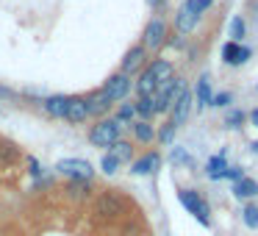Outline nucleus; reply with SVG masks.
<instances>
[{"label": "nucleus", "instance_id": "obj_1", "mask_svg": "<svg viewBox=\"0 0 258 236\" xmlns=\"http://www.w3.org/2000/svg\"><path fill=\"white\" fill-rule=\"evenodd\" d=\"M167 78H172V64H169L167 58H156L150 67H145V73L139 75V81H136L139 97H153L156 89H158V84H164Z\"/></svg>", "mask_w": 258, "mask_h": 236}, {"label": "nucleus", "instance_id": "obj_2", "mask_svg": "<svg viewBox=\"0 0 258 236\" xmlns=\"http://www.w3.org/2000/svg\"><path fill=\"white\" fill-rule=\"evenodd\" d=\"M186 89V84L180 78H167L164 84H158V89H156V95H153V106H156V114H164V111H169L172 108V103L178 100V95Z\"/></svg>", "mask_w": 258, "mask_h": 236}, {"label": "nucleus", "instance_id": "obj_3", "mask_svg": "<svg viewBox=\"0 0 258 236\" xmlns=\"http://www.w3.org/2000/svg\"><path fill=\"white\" fill-rule=\"evenodd\" d=\"M119 131H122V125L117 120H100L89 131V142L95 147H111L114 142H119Z\"/></svg>", "mask_w": 258, "mask_h": 236}, {"label": "nucleus", "instance_id": "obj_4", "mask_svg": "<svg viewBox=\"0 0 258 236\" xmlns=\"http://www.w3.org/2000/svg\"><path fill=\"white\" fill-rule=\"evenodd\" d=\"M178 200L186 206V211H189V214H195V219H197L200 225H206V228L211 225V217H208V214H211V208H208V203L203 200L197 192L183 189V192H178Z\"/></svg>", "mask_w": 258, "mask_h": 236}, {"label": "nucleus", "instance_id": "obj_5", "mask_svg": "<svg viewBox=\"0 0 258 236\" xmlns=\"http://www.w3.org/2000/svg\"><path fill=\"white\" fill-rule=\"evenodd\" d=\"M164 42H167V23H164L161 17H153L150 23H147L145 34H142V47H145V50H158Z\"/></svg>", "mask_w": 258, "mask_h": 236}, {"label": "nucleus", "instance_id": "obj_6", "mask_svg": "<svg viewBox=\"0 0 258 236\" xmlns=\"http://www.w3.org/2000/svg\"><path fill=\"white\" fill-rule=\"evenodd\" d=\"M56 169L61 175H67V178H75V181H89L95 175V167L89 161H84V158H61L56 164Z\"/></svg>", "mask_w": 258, "mask_h": 236}, {"label": "nucleus", "instance_id": "obj_7", "mask_svg": "<svg viewBox=\"0 0 258 236\" xmlns=\"http://www.w3.org/2000/svg\"><path fill=\"white\" fill-rule=\"evenodd\" d=\"M100 92L108 97V103H119V100H125V95L131 92V78H128V75H122V73L111 75Z\"/></svg>", "mask_w": 258, "mask_h": 236}, {"label": "nucleus", "instance_id": "obj_8", "mask_svg": "<svg viewBox=\"0 0 258 236\" xmlns=\"http://www.w3.org/2000/svg\"><path fill=\"white\" fill-rule=\"evenodd\" d=\"M119 211H122V200H119L117 195H111V192H106V195H100V197H97V203H95V214H100L103 219H111V217H117Z\"/></svg>", "mask_w": 258, "mask_h": 236}, {"label": "nucleus", "instance_id": "obj_9", "mask_svg": "<svg viewBox=\"0 0 258 236\" xmlns=\"http://www.w3.org/2000/svg\"><path fill=\"white\" fill-rule=\"evenodd\" d=\"M169 111H172V120H169V123H172L175 128H178V125H183L186 120H189V111H191V92L189 89L180 92L178 100L172 103V108H169Z\"/></svg>", "mask_w": 258, "mask_h": 236}, {"label": "nucleus", "instance_id": "obj_10", "mask_svg": "<svg viewBox=\"0 0 258 236\" xmlns=\"http://www.w3.org/2000/svg\"><path fill=\"white\" fill-rule=\"evenodd\" d=\"M145 58H147V50L142 45H136V47H131L128 53H125V58H122V75H131V73H136V70L145 64Z\"/></svg>", "mask_w": 258, "mask_h": 236}, {"label": "nucleus", "instance_id": "obj_11", "mask_svg": "<svg viewBox=\"0 0 258 236\" xmlns=\"http://www.w3.org/2000/svg\"><path fill=\"white\" fill-rule=\"evenodd\" d=\"M222 58L228 64H244L247 58H250V47H241V45H236V42H225V47H222Z\"/></svg>", "mask_w": 258, "mask_h": 236}, {"label": "nucleus", "instance_id": "obj_12", "mask_svg": "<svg viewBox=\"0 0 258 236\" xmlns=\"http://www.w3.org/2000/svg\"><path fill=\"white\" fill-rule=\"evenodd\" d=\"M197 20H200V17L189 9V3H183V6L178 9V14H175V28H178L180 34H189V31L197 25Z\"/></svg>", "mask_w": 258, "mask_h": 236}, {"label": "nucleus", "instance_id": "obj_13", "mask_svg": "<svg viewBox=\"0 0 258 236\" xmlns=\"http://www.w3.org/2000/svg\"><path fill=\"white\" fill-rule=\"evenodd\" d=\"M86 117H89V111H86V97H70L64 120H70V123L78 125V123H84Z\"/></svg>", "mask_w": 258, "mask_h": 236}, {"label": "nucleus", "instance_id": "obj_14", "mask_svg": "<svg viewBox=\"0 0 258 236\" xmlns=\"http://www.w3.org/2000/svg\"><path fill=\"white\" fill-rule=\"evenodd\" d=\"M158 164H161V156L158 153H147L139 161H134V175H150L158 169Z\"/></svg>", "mask_w": 258, "mask_h": 236}, {"label": "nucleus", "instance_id": "obj_15", "mask_svg": "<svg viewBox=\"0 0 258 236\" xmlns=\"http://www.w3.org/2000/svg\"><path fill=\"white\" fill-rule=\"evenodd\" d=\"M233 195L239 197V200H250V197H255L258 195V181H252V178H239L233 184Z\"/></svg>", "mask_w": 258, "mask_h": 236}, {"label": "nucleus", "instance_id": "obj_16", "mask_svg": "<svg viewBox=\"0 0 258 236\" xmlns=\"http://www.w3.org/2000/svg\"><path fill=\"white\" fill-rule=\"evenodd\" d=\"M67 103H70L67 95H53L45 100V111L50 114V117H64V114H67Z\"/></svg>", "mask_w": 258, "mask_h": 236}, {"label": "nucleus", "instance_id": "obj_17", "mask_svg": "<svg viewBox=\"0 0 258 236\" xmlns=\"http://www.w3.org/2000/svg\"><path fill=\"white\" fill-rule=\"evenodd\" d=\"M108 108H111V103H108V97L103 95V92H97L95 97H86V111H89V117L92 114H95V117L97 114H106Z\"/></svg>", "mask_w": 258, "mask_h": 236}, {"label": "nucleus", "instance_id": "obj_18", "mask_svg": "<svg viewBox=\"0 0 258 236\" xmlns=\"http://www.w3.org/2000/svg\"><path fill=\"white\" fill-rule=\"evenodd\" d=\"M211 81H208V75H200V81H197V108H206L211 106Z\"/></svg>", "mask_w": 258, "mask_h": 236}, {"label": "nucleus", "instance_id": "obj_19", "mask_svg": "<svg viewBox=\"0 0 258 236\" xmlns=\"http://www.w3.org/2000/svg\"><path fill=\"white\" fill-rule=\"evenodd\" d=\"M134 114H139L142 120H150V117H156V106H153V97H139V100L134 103Z\"/></svg>", "mask_w": 258, "mask_h": 236}, {"label": "nucleus", "instance_id": "obj_20", "mask_svg": "<svg viewBox=\"0 0 258 236\" xmlns=\"http://www.w3.org/2000/svg\"><path fill=\"white\" fill-rule=\"evenodd\" d=\"M225 169H228V164H225V153H219V156L208 158V178H211V181H219Z\"/></svg>", "mask_w": 258, "mask_h": 236}, {"label": "nucleus", "instance_id": "obj_21", "mask_svg": "<svg viewBox=\"0 0 258 236\" xmlns=\"http://www.w3.org/2000/svg\"><path fill=\"white\" fill-rule=\"evenodd\" d=\"M111 156L117 158L119 164H125V161H131V156H134V147H131V142H114L111 145Z\"/></svg>", "mask_w": 258, "mask_h": 236}, {"label": "nucleus", "instance_id": "obj_22", "mask_svg": "<svg viewBox=\"0 0 258 236\" xmlns=\"http://www.w3.org/2000/svg\"><path fill=\"white\" fill-rule=\"evenodd\" d=\"M134 134L139 142H153V136H156V131H153L150 123H145V120H139V123H134Z\"/></svg>", "mask_w": 258, "mask_h": 236}, {"label": "nucleus", "instance_id": "obj_23", "mask_svg": "<svg viewBox=\"0 0 258 236\" xmlns=\"http://www.w3.org/2000/svg\"><path fill=\"white\" fill-rule=\"evenodd\" d=\"M244 31H247L244 20H241V17H233V23H230V42H236V45H239L241 36H244Z\"/></svg>", "mask_w": 258, "mask_h": 236}, {"label": "nucleus", "instance_id": "obj_24", "mask_svg": "<svg viewBox=\"0 0 258 236\" xmlns=\"http://www.w3.org/2000/svg\"><path fill=\"white\" fill-rule=\"evenodd\" d=\"M241 219H244L247 228H258V206H244V211H241Z\"/></svg>", "mask_w": 258, "mask_h": 236}, {"label": "nucleus", "instance_id": "obj_25", "mask_svg": "<svg viewBox=\"0 0 258 236\" xmlns=\"http://www.w3.org/2000/svg\"><path fill=\"white\" fill-rule=\"evenodd\" d=\"M244 120H247V114L241 111V108H233V111L225 117V125H228V128H241V125H244Z\"/></svg>", "mask_w": 258, "mask_h": 236}, {"label": "nucleus", "instance_id": "obj_26", "mask_svg": "<svg viewBox=\"0 0 258 236\" xmlns=\"http://www.w3.org/2000/svg\"><path fill=\"white\" fill-rule=\"evenodd\" d=\"M100 169H103L106 175H114V172L119 169V161L111 156V153H108V156H103V164H100Z\"/></svg>", "mask_w": 258, "mask_h": 236}, {"label": "nucleus", "instance_id": "obj_27", "mask_svg": "<svg viewBox=\"0 0 258 236\" xmlns=\"http://www.w3.org/2000/svg\"><path fill=\"white\" fill-rule=\"evenodd\" d=\"M186 3H189V9L197 14V17H200L203 12H208V9H211V3H214V0H186Z\"/></svg>", "mask_w": 258, "mask_h": 236}, {"label": "nucleus", "instance_id": "obj_28", "mask_svg": "<svg viewBox=\"0 0 258 236\" xmlns=\"http://www.w3.org/2000/svg\"><path fill=\"white\" fill-rule=\"evenodd\" d=\"M134 117H136V114H134V106H119V111H117V117H114V120L122 125V123H131Z\"/></svg>", "mask_w": 258, "mask_h": 236}, {"label": "nucleus", "instance_id": "obj_29", "mask_svg": "<svg viewBox=\"0 0 258 236\" xmlns=\"http://www.w3.org/2000/svg\"><path fill=\"white\" fill-rule=\"evenodd\" d=\"M172 134H175V125H172V123H167L161 131H158V139H161L164 145H169V142H172Z\"/></svg>", "mask_w": 258, "mask_h": 236}, {"label": "nucleus", "instance_id": "obj_30", "mask_svg": "<svg viewBox=\"0 0 258 236\" xmlns=\"http://www.w3.org/2000/svg\"><path fill=\"white\" fill-rule=\"evenodd\" d=\"M230 100H233V97H230V92H219V95L211 97V106H228Z\"/></svg>", "mask_w": 258, "mask_h": 236}, {"label": "nucleus", "instance_id": "obj_31", "mask_svg": "<svg viewBox=\"0 0 258 236\" xmlns=\"http://www.w3.org/2000/svg\"><path fill=\"white\" fill-rule=\"evenodd\" d=\"M222 178H230V181L236 184V181H239V178H244V175H241V169H239V167H228V169L222 172Z\"/></svg>", "mask_w": 258, "mask_h": 236}, {"label": "nucleus", "instance_id": "obj_32", "mask_svg": "<svg viewBox=\"0 0 258 236\" xmlns=\"http://www.w3.org/2000/svg\"><path fill=\"white\" fill-rule=\"evenodd\" d=\"M172 161H180V164H191V158H189V153H183V150H172Z\"/></svg>", "mask_w": 258, "mask_h": 236}, {"label": "nucleus", "instance_id": "obj_33", "mask_svg": "<svg viewBox=\"0 0 258 236\" xmlns=\"http://www.w3.org/2000/svg\"><path fill=\"white\" fill-rule=\"evenodd\" d=\"M14 156H17V153H14V147H9V150H6V147H0V158H3V161H6V158L12 161Z\"/></svg>", "mask_w": 258, "mask_h": 236}, {"label": "nucleus", "instance_id": "obj_34", "mask_svg": "<svg viewBox=\"0 0 258 236\" xmlns=\"http://www.w3.org/2000/svg\"><path fill=\"white\" fill-rule=\"evenodd\" d=\"M28 167H31V175H39V161H36V158H31Z\"/></svg>", "mask_w": 258, "mask_h": 236}, {"label": "nucleus", "instance_id": "obj_35", "mask_svg": "<svg viewBox=\"0 0 258 236\" xmlns=\"http://www.w3.org/2000/svg\"><path fill=\"white\" fill-rule=\"evenodd\" d=\"M250 120H252V125L258 128V108H255V111H250Z\"/></svg>", "mask_w": 258, "mask_h": 236}, {"label": "nucleus", "instance_id": "obj_36", "mask_svg": "<svg viewBox=\"0 0 258 236\" xmlns=\"http://www.w3.org/2000/svg\"><path fill=\"white\" fill-rule=\"evenodd\" d=\"M147 3H150V6H158V3H161V0H147Z\"/></svg>", "mask_w": 258, "mask_h": 236}, {"label": "nucleus", "instance_id": "obj_37", "mask_svg": "<svg viewBox=\"0 0 258 236\" xmlns=\"http://www.w3.org/2000/svg\"><path fill=\"white\" fill-rule=\"evenodd\" d=\"M252 150H255V156H258V142H252Z\"/></svg>", "mask_w": 258, "mask_h": 236}]
</instances>
